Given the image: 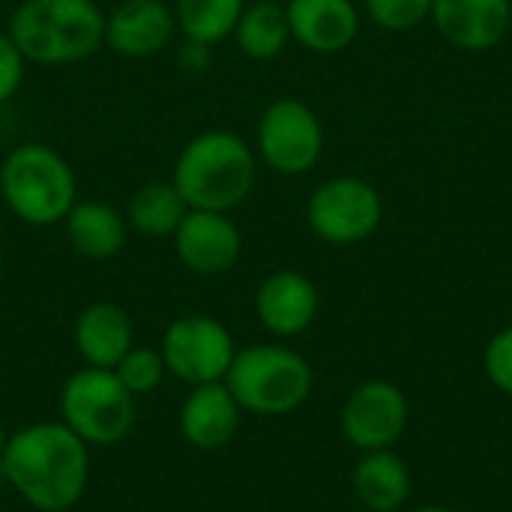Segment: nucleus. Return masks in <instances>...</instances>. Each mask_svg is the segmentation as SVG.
<instances>
[{"label": "nucleus", "mask_w": 512, "mask_h": 512, "mask_svg": "<svg viewBox=\"0 0 512 512\" xmlns=\"http://www.w3.org/2000/svg\"><path fill=\"white\" fill-rule=\"evenodd\" d=\"M3 480L36 510L72 507L87 486V444L66 423H36L6 441Z\"/></svg>", "instance_id": "f257e3e1"}, {"label": "nucleus", "mask_w": 512, "mask_h": 512, "mask_svg": "<svg viewBox=\"0 0 512 512\" xmlns=\"http://www.w3.org/2000/svg\"><path fill=\"white\" fill-rule=\"evenodd\" d=\"M258 156L249 141L228 129H207L189 138L174 162L171 183L189 210H237L255 189Z\"/></svg>", "instance_id": "f03ea898"}, {"label": "nucleus", "mask_w": 512, "mask_h": 512, "mask_svg": "<svg viewBox=\"0 0 512 512\" xmlns=\"http://www.w3.org/2000/svg\"><path fill=\"white\" fill-rule=\"evenodd\" d=\"M6 33L27 63L66 66L105 45V12L96 0H21Z\"/></svg>", "instance_id": "7ed1b4c3"}, {"label": "nucleus", "mask_w": 512, "mask_h": 512, "mask_svg": "<svg viewBox=\"0 0 512 512\" xmlns=\"http://www.w3.org/2000/svg\"><path fill=\"white\" fill-rule=\"evenodd\" d=\"M0 198L24 225L48 228L60 225L75 207L78 180L54 147L27 141L12 147L0 165Z\"/></svg>", "instance_id": "20e7f679"}, {"label": "nucleus", "mask_w": 512, "mask_h": 512, "mask_svg": "<svg viewBox=\"0 0 512 512\" xmlns=\"http://www.w3.org/2000/svg\"><path fill=\"white\" fill-rule=\"evenodd\" d=\"M225 387L252 414H291L312 393V366L282 345H249L234 354Z\"/></svg>", "instance_id": "39448f33"}, {"label": "nucleus", "mask_w": 512, "mask_h": 512, "mask_svg": "<svg viewBox=\"0 0 512 512\" xmlns=\"http://www.w3.org/2000/svg\"><path fill=\"white\" fill-rule=\"evenodd\" d=\"M63 423L84 444H117L135 423V396L120 384L114 369H84L72 375L60 396Z\"/></svg>", "instance_id": "423d86ee"}, {"label": "nucleus", "mask_w": 512, "mask_h": 512, "mask_svg": "<svg viewBox=\"0 0 512 512\" xmlns=\"http://www.w3.org/2000/svg\"><path fill=\"white\" fill-rule=\"evenodd\" d=\"M324 153V126L300 99H276L264 108L255 132V156L276 174L300 177Z\"/></svg>", "instance_id": "0eeeda50"}, {"label": "nucleus", "mask_w": 512, "mask_h": 512, "mask_svg": "<svg viewBox=\"0 0 512 512\" xmlns=\"http://www.w3.org/2000/svg\"><path fill=\"white\" fill-rule=\"evenodd\" d=\"M381 216V195L363 177L324 180L306 204L309 228L330 246H354L369 240L378 231Z\"/></svg>", "instance_id": "6e6552de"}, {"label": "nucleus", "mask_w": 512, "mask_h": 512, "mask_svg": "<svg viewBox=\"0 0 512 512\" xmlns=\"http://www.w3.org/2000/svg\"><path fill=\"white\" fill-rule=\"evenodd\" d=\"M234 339L222 321L210 315L177 318L162 339V357L171 375L186 384H216L234 363Z\"/></svg>", "instance_id": "1a4fd4ad"}, {"label": "nucleus", "mask_w": 512, "mask_h": 512, "mask_svg": "<svg viewBox=\"0 0 512 512\" xmlns=\"http://www.w3.org/2000/svg\"><path fill=\"white\" fill-rule=\"evenodd\" d=\"M408 426L405 393L390 381L360 384L342 408V435L363 453L390 450Z\"/></svg>", "instance_id": "9d476101"}, {"label": "nucleus", "mask_w": 512, "mask_h": 512, "mask_svg": "<svg viewBox=\"0 0 512 512\" xmlns=\"http://www.w3.org/2000/svg\"><path fill=\"white\" fill-rule=\"evenodd\" d=\"M174 249L186 270L198 276H222L240 261L243 234L228 213L189 210L174 231Z\"/></svg>", "instance_id": "9b49d317"}, {"label": "nucleus", "mask_w": 512, "mask_h": 512, "mask_svg": "<svg viewBox=\"0 0 512 512\" xmlns=\"http://www.w3.org/2000/svg\"><path fill=\"white\" fill-rule=\"evenodd\" d=\"M174 33V9L165 0H123L105 12V45L120 57H153Z\"/></svg>", "instance_id": "f8f14e48"}, {"label": "nucleus", "mask_w": 512, "mask_h": 512, "mask_svg": "<svg viewBox=\"0 0 512 512\" xmlns=\"http://www.w3.org/2000/svg\"><path fill=\"white\" fill-rule=\"evenodd\" d=\"M438 33L462 51L495 48L512 24V0H432Z\"/></svg>", "instance_id": "ddd939ff"}, {"label": "nucleus", "mask_w": 512, "mask_h": 512, "mask_svg": "<svg viewBox=\"0 0 512 512\" xmlns=\"http://www.w3.org/2000/svg\"><path fill=\"white\" fill-rule=\"evenodd\" d=\"M288 27L312 54H339L360 33V12L354 0H288Z\"/></svg>", "instance_id": "4468645a"}, {"label": "nucleus", "mask_w": 512, "mask_h": 512, "mask_svg": "<svg viewBox=\"0 0 512 512\" xmlns=\"http://www.w3.org/2000/svg\"><path fill=\"white\" fill-rule=\"evenodd\" d=\"M255 312L270 333L300 336L318 315V288L297 270H279L261 282Z\"/></svg>", "instance_id": "2eb2a0df"}, {"label": "nucleus", "mask_w": 512, "mask_h": 512, "mask_svg": "<svg viewBox=\"0 0 512 512\" xmlns=\"http://www.w3.org/2000/svg\"><path fill=\"white\" fill-rule=\"evenodd\" d=\"M237 426H240V405L222 381L195 387L192 396L183 402L180 429L186 441L198 450L225 447L234 438Z\"/></svg>", "instance_id": "dca6fc26"}, {"label": "nucleus", "mask_w": 512, "mask_h": 512, "mask_svg": "<svg viewBox=\"0 0 512 512\" xmlns=\"http://www.w3.org/2000/svg\"><path fill=\"white\" fill-rule=\"evenodd\" d=\"M69 246L90 261H108L126 246L129 222L126 213L108 201H75L63 219Z\"/></svg>", "instance_id": "f3484780"}, {"label": "nucleus", "mask_w": 512, "mask_h": 512, "mask_svg": "<svg viewBox=\"0 0 512 512\" xmlns=\"http://www.w3.org/2000/svg\"><path fill=\"white\" fill-rule=\"evenodd\" d=\"M75 345L96 369H114L132 348V321L114 303H93L78 315Z\"/></svg>", "instance_id": "a211bd4d"}, {"label": "nucleus", "mask_w": 512, "mask_h": 512, "mask_svg": "<svg viewBox=\"0 0 512 512\" xmlns=\"http://www.w3.org/2000/svg\"><path fill=\"white\" fill-rule=\"evenodd\" d=\"M354 492L372 512H396L411 495V471L393 450H372L354 468Z\"/></svg>", "instance_id": "6ab92c4d"}, {"label": "nucleus", "mask_w": 512, "mask_h": 512, "mask_svg": "<svg viewBox=\"0 0 512 512\" xmlns=\"http://www.w3.org/2000/svg\"><path fill=\"white\" fill-rule=\"evenodd\" d=\"M186 213L189 204L183 201V195L171 180H150L132 192L126 207V222L132 231L144 237H174Z\"/></svg>", "instance_id": "aec40b11"}, {"label": "nucleus", "mask_w": 512, "mask_h": 512, "mask_svg": "<svg viewBox=\"0 0 512 512\" xmlns=\"http://www.w3.org/2000/svg\"><path fill=\"white\" fill-rule=\"evenodd\" d=\"M237 48L252 60H273L285 51L291 39L288 12L279 0H258L243 9L234 27Z\"/></svg>", "instance_id": "412c9836"}, {"label": "nucleus", "mask_w": 512, "mask_h": 512, "mask_svg": "<svg viewBox=\"0 0 512 512\" xmlns=\"http://www.w3.org/2000/svg\"><path fill=\"white\" fill-rule=\"evenodd\" d=\"M177 30L201 45H216L234 36V27L246 9V0H174Z\"/></svg>", "instance_id": "4be33fe9"}, {"label": "nucleus", "mask_w": 512, "mask_h": 512, "mask_svg": "<svg viewBox=\"0 0 512 512\" xmlns=\"http://www.w3.org/2000/svg\"><path fill=\"white\" fill-rule=\"evenodd\" d=\"M165 372H168L165 357L162 351H153V348H129V354L114 366V375L132 396H144L156 390Z\"/></svg>", "instance_id": "5701e85b"}, {"label": "nucleus", "mask_w": 512, "mask_h": 512, "mask_svg": "<svg viewBox=\"0 0 512 512\" xmlns=\"http://www.w3.org/2000/svg\"><path fill=\"white\" fill-rule=\"evenodd\" d=\"M369 18L390 33H405L432 15V0H366Z\"/></svg>", "instance_id": "b1692460"}, {"label": "nucleus", "mask_w": 512, "mask_h": 512, "mask_svg": "<svg viewBox=\"0 0 512 512\" xmlns=\"http://www.w3.org/2000/svg\"><path fill=\"white\" fill-rule=\"evenodd\" d=\"M486 375L501 393L512 396V327L501 330L489 342V348H486Z\"/></svg>", "instance_id": "393cba45"}, {"label": "nucleus", "mask_w": 512, "mask_h": 512, "mask_svg": "<svg viewBox=\"0 0 512 512\" xmlns=\"http://www.w3.org/2000/svg\"><path fill=\"white\" fill-rule=\"evenodd\" d=\"M24 72H27L24 54L18 51L9 33H0V105L18 93V87L24 84Z\"/></svg>", "instance_id": "a878e982"}, {"label": "nucleus", "mask_w": 512, "mask_h": 512, "mask_svg": "<svg viewBox=\"0 0 512 512\" xmlns=\"http://www.w3.org/2000/svg\"><path fill=\"white\" fill-rule=\"evenodd\" d=\"M177 63L189 72V75H198L210 66V45H201V42H192L186 39L180 54H177Z\"/></svg>", "instance_id": "bb28decb"}, {"label": "nucleus", "mask_w": 512, "mask_h": 512, "mask_svg": "<svg viewBox=\"0 0 512 512\" xmlns=\"http://www.w3.org/2000/svg\"><path fill=\"white\" fill-rule=\"evenodd\" d=\"M417 512H459V510H450V507H423V510Z\"/></svg>", "instance_id": "cd10ccee"}, {"label": "nucleus", "mask_w": 512, "mask_h": 512, "mask_svg": "<svg viewBox=\"0 0 512 512\" xmlns=\"http://www.w3.org/2000/svg\"><path fill=\"white\" fill-rule=\"evenodd\" d=\"M6 441H9V438H6V432H3V426H0V459H3V450H6Z\"/></svg>", "instance_id": "c85d7f7f"}, {"label": "nucleus", "mask_w": 512, "mask_h": 512, "mask_svg": "<svg viewBox=\"0 0 512 512\" xmlns=\"http://www.w3.org/2000/svg\"><path fill=\"white\" fill-rule=\"evenodd\" d=\"M0 276H3V246H0Z\"/></svg>", "instance_id": "c756f323"}]
</instances>
